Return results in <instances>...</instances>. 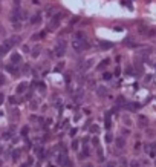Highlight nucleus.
<instances>
[{
  "label": "nucleus",
  "mask_w": 156,
  "mask_h": 167,
  "mask_svg": "<svg viewBox=\"0 0 156 167\" xmlns=\"http://www.w3.org/2000/svg\"><path fill=\"white\" fill-rule=\"evenodd\" d=\"M86 40H87V38H86ZM86 40H78V38L73 40V41H72L73 51H75V52H83L84 49H87V48H89V43H87Z\"/></svg>",
  "instance_id": "nucleus-1"
},
{
  "label": "nucleus",
  "mask_w": 156,
  "mask_h": 167,
  "mask_svg": "<svg viewBox=\"0 0 156 167\" xmlns=\"http://www.w3.org/2000/svg\"><path fill=\"white\" fill-rule=\"evenodd\" d=\"M63 14L61 12H57V14H54L52 17H51V20H49V26H51V29H57L58 26H60V23H61V20H63Z\"/></svg>",
  "instance_id": "nucleus-2"
},
{
  "label": "nucleus",
  "mask_w": 156,
  "mask_h": 167,
  "mask_svg": "<svg viewBox=\"0 0 156 167\" xmlns=\"http://www.w3.org/2000/svg\"><path fill=\"white\" fill-rule=\"evenodd\" d=\"M64 48H66V43H64V41H58L57 43V46H55V55H57V57H61L63 54H64Z\"/></svg>",
  "instance_id": "nucleus-3"
},
{
  "label": "nucleus",
  "mask_w": 156,
  "mask_h": 167,
  "mask_svg": "<svg viewBox=\"0 0 156 167\" xmlns=\"http://www.w3.org/2000/svg\"><path fill=\"white\" fill-rule=\"evenodd\" d=\"M58 164H60V166H64V167H72V164H70V161L67 160L66 153H63V155L58 156Z\"/></svg>",
  "instance_id": "nucleus-4"
},
{
  "label": "nucleus",
  "mask_w": 156,
  "mask_h": 167,
  "mask_svg": "<svg viewBox=\"0 0 156 167\" xmlns=\"http://www.w3.org/2000/svg\"><path fill=\"white\" fill-rule=\"evenodd\" d=\"M9 49H11V48H9V46L6 45V43L0 45V57H5V55L8 54V52H9Z\"/></svg>",
  "instance_id": "nucleus-5"
},
{
  "label": "nucleus",
  "mask_w": 156,
  "mask_h": 167,
  "mask_svg": "<svg viewBox=\"0 0 156 167\" xmlns=\"http://www.w3.org/2000/svg\"><path fill=\"white\" fill-rule=\"evenodd\" d=\"M22 61V55L20 54H12L11 55V65H18Z\"/></svg>",
  "instance_id": "nucleus-6"
},
{
  "label": "nucleus",
  "mask_w": 156,
  "mask_h": 167,
  "mask_svg": "<svg viewBox=\"0 0 156 167\" xmlns=\"http://www.w3.org/2000/svg\"><path fill=\"white\" fill-rule=\"evenodd\" d=\"M99 46H101V49H110V48H113V43L104 41V40H99Z\"/></svg>",
  "instance_id": "nucleus-7"
},
{
  "label": "nucleus",
  "mask_w": 156,
  "mask_h": 167,
  "mask_svg": "<svg viewBox=\"0 0 156 167\" xmlns=\"http://www.w3.org/2000/svg\"><path fill=\"white\" fill-rule=\"evenodd\" d=\"M109 63H110V60H109V58H104V60H103V61H101V63L98 65V69H99V71H103V69H104Z\"/></svg>",
  "instance_id": "nucleus-8"
},
{
  "label": "nucleus",
  "mask_w": 156,
  "mask_h": 167,
  "mask_svg": "<svg viewBox=\"0 0 156 167\" xmlns=\"http://www.w3.org/2000/svg\"><path fill=\"white\" fill-rule=\"evenodd\" d=\"M40 22H41V15L40 14H35L32 19H31V23H34V25H38Z\"/></svg>",
  "instance_id": "nucleus-9"
},
{
  "label": "nucleus",
  "mask_w": 156,
  "mask_h": 167,
  "mask_svg": "<svg viewBox=\"0 0 156 167\" xmlns=\"http://www.w3.org/2000/svg\"><path fill=\"white\" fill-rule=\"evenodd\" d=\"M17 65H12V66H6V69H8V72H11V74H14V75H17L18 74V71H17V67H15Z\"/></svg>",
  "instance_id": "nucleus-10"
},
{
  "label": "nucleus",
  "mask_w": 156,
  "mask_h": 167,
  "mask_svg": "<svg viewBox=\"0 0 156 167\" xmlns=\"http://www.w3.org/2000/svg\"><path fill=\"white\" fill-rule=\"evenodd\" d=\"M26 87H28V84H26V83L18 84V87H17V92H18V94H23V92L26 91Z\"/></svg>",
  "instance_id": "nucleus-11"
},
{
  "label": "nucleus",
  "mask_w": 156,
  "mask_h": 167,
  "mask_svg": "<svg viewBox=\"0 0 156 167\" xmlns=\"http://www.w3.org/2000/svg\"><path fill=\"white\" fill-rule=\"evenodd\" d=\"M125 107H127V109H130V110H136L138 107H139V104L132 103V104H125Z\"/></svg>",
  "instance_id": "nucleus-12"
},
{
  "label": "nucleus",
  "mask_w": 156,
  "mask_h": 167,
  "mask_svg": "<svg viewBox=\"0 0 156 167\" xmlns=\"http://www.w3.org/2000/svg\"><path fill=\"white\" fill-rule=\"evenodd\" d=\"M75 38H78V40H86V34L84 32H77L75 34Z\"/></svg>",
  "instance_id": "nucleus-13"
},
{
  "label": "nucleus",
  "mask_w": 156,
  "mask_h": 167,
  "mask_svg": "<svg viewBox=\"0 0 156 167\" xmlns=\"http://www.w3.org/2000/svg\"><path fill=\"white\" fill-rule=\"evenodd\" d=\"M110 126H112V123H110V118H109V113H107V115H106V129H110Z\"/></svg>",
  "instance_id": "nucleus-14"
},
{
  "label": "nucleus",
  "mask_w": 156,
  "mask_h": 167,
  "mask_svg": "<svg viewBox=\"0 0 156 167\" xmlns=\"http://www.w3.org/2000/svg\"><path fill=\"white\" fill-rule=\"evenodd\" d=\"M124 45H127V46H136L135 43L132 41V38H125V40H124Z\"/></svg>",
  "instance_id": "nucleus-15"
},
{
  "label": "nucleus",
  "mask_w": 156,
  "mask_h": 167,
  "mask_svg": "<svg viewBox=\"0 0 156 167\" xmlns=\"http://www.w3.org/2000/svg\"><path fill=\"white\" fill-rule=\"evenodd\" d=\"M18 156H20V150H14V153H12V160H14V161H17V160H18Z\"/></svg>",
  "instance_id": "nucleus-16"
},
{
  "label": "nucleus",
  "mask_w": 156,
  "mask_h": 167,
  "mask_svg": "<svg viewBox=\"0 0 156 167\" xmlns=\"http://www.w3.org/2000/svg\"><path fill=\"white\" fill-rule=\"evenodd\" d=\"M35 86H38L41 91H44L46 89V86H44V83H41V81H38V83H35Z\"/></svg>",
  "instance_id": "nucleus-17"
},
{
  "label": "nucleus",
  "mask_w": 156,
  "mask_h": 167,
  "mask_svg": "<svg viewBox=\"0 0 156 167\" xmlns=\"http://www.w3.org/2000/svg\"><path fill=\"white\" fill-rule=\"evenodd\" d=\"M98 94L99 95H106V87H98Z\"/></svg>",
  "instance_id": "nucleus-18"
},
{
  "label": "nucleus",
  "mask_w": 156,
  "mask_h": 167,
  "mask_svg": "<svg viewBox=\"0 0 156 167\" xmlns=\"http://www.w3.org/2000/svg\"><path fill=\"white\" fill-rule=\"evenodd\" d=\"M112 139H113L112 134H107V135H106V141H107V143H112Z\"/></svg>",
  "instance_id": "nucleus-19"
},
{
  "label": "nucleus",
  "mask_w": 156,
  "mask_h": 167,
  "mask_svg": "<svg viewBox=\"0 0 156 167\" xmlns=\"http://www.w3.org/2000/svg\"><path fill=\"white\" fill-rule=\"evenodd\" d=\"M78 147H80L78 141H73V143H72V149H73V150H78Z\"/></svg>",
  "instance_id": "nucleus-20"
},
{
  "label": "nucleus",
  "mask_w": 156,
  "mask_h": 167,
  "mask_svg": "<svg viewBox=\"0 0 156 167\" xmlns=\"http://www.w3.org/2000/svg\"><path fill=\"white\" fill-rule=\"evenodd\" d=\"M9 103H11V104H15V103H18V101H17L15 97H9Z\"/></svg>",
  "instance_id": "nucleus-21"
},
{
  "label": "nucleus",
  "mask_w": 156,
  "mask_h": 167,
  "mask_svg": "<svg viewBox=\"0 0 156 167\" xmlns=\"http://www.w3.org/2000/svg\"><path fill=\"white\" fill-rule=\"evenodd\" d=\"M103 78H104V80H110V78H112V74H109V72H106Z\"/></svg>",
  "instance_id": "nucleus-22"
},
{
  "label": "nucleus",
  "mask_w": 156,
  "mask_h": 167,
  "mask_svg": "<svg viewBox=\"0 0 156 167\" xmlns=\"http://www.w3.org/2000/svg\"><path fill=\"white\" fill-rule=\"evenodd\" d=\"M38 51H40V49H34V51H32V57H38V54H40Z\"/></svg>",
  "instance_id": "nucleus-23"
},
{
  "label": "nucleus",
  "mask_w": 156,
  "mask_h": 167,
  "mask_svg": "<svg viewBox=\"0 0 156 167\" xmlns=\"http://www.w3.org/2000/svg\"><path fill=\"white\" fill-rule=\"evenodd\" d=\"M116 144H118V147L124 146V139H118V141H116Z\"/></svg>",
  "instance_id": "nucleus-24"
},
{
  "label": "nucleus",
  "mask_w": 156,
  "mask_h": 167,
  "mask_svg": "<svg viewBox=\"0 0 156 167\" xmlns=\"http://www.w3.org/2000/svg\"><path fill=\"white\" fill-rule=\"evenodd\" d=\"M115 75H121V67H116L115 69Z\"/></svg>",
  "instance_id": "nucleus-25"
},
{
  "label": "nucleus",
  "mask_w": 156,
  "mask_h": 167,
  "mask_svg": "<svg viewBox=\"0 0 156 167\" xmlns=\"http://www.w3.org/2000/svg\"><path fill=\"white\" fill-rule=\"evenodd\" d=\"M28 132H29V129H28V127H23V129H22V134H23V135H26Z\"/></svg>",
  "instance_id": "nucleus-26"
},
{
  "label": "nucleus",
  "mask_w": 156,
  "mask_h": 167,
  "mask_svg": "<svg viewBox=\"0 0 156 167\" xmlns=\"http://www.w3.org/2000/svg\"><path fill=\"white\" fill-rule=\"evenodd\" d=\"M139 123H142V124H145V123H147V120H145L144 117H139Z\"/></svg>",
  "instance_id": "nucleus-27"
},
{
  "label": "nucleus",
  "mask_w": 156,
  "mask_h": 167,
  "mask_svg": "<svg viewBox=\"0 0 156 167\" xmlns=\"http://www.w3.org/2000/svg\"><path fill=\"white\" fill-rule=\"evenodd\" d=\"M90 130H92V132H96L98 129H96V126H95V124H92V127H90Z\"/></svg>",
  "instance_id": "nucleus-28"
},
{
  "label": "nucleus",
  "mask_w": 156,
  "mask_h": 167,
  "mask_svg": "<svg viewBox=\"0 0 156 167\" xmlns=\"http://www.w3.org/2000/svg\"><path fill=\"white\" fill-rule=\"evenodd\" d=\"M132 167H139V164H138V161H133V163H132Z\"/></svg>",
  "instance_id": "nucleus-29"
},
{
  "label": "nucleus",
  "mask_w": 156,
  "mask_h": 167,
  "mask_svg": "<svg viewBox=\"0 0 156 167\" xmlns=\"http://www.w3.org/2000/svg\"><path fill=\"white\" fill-rule=\"evenodd\" d=\"M155 34H156V31H155V29H152V31L149 32V35H155Z\"/></svg>",
  "instance_id": "nucleus-30"
},
{
  "label": "nucleus",
  "mask_w": 156,
  "mask_h": 167,
  "mask_svg": "<svg viewBox=\"0 0 156 167\" xmlns=\"http://www.w3.org/2000/svg\"><path fill=\"white\" fill-rule=\"evenodd\" d=\"M3 138L5 139H9V134H3Z\"/></svg>",
  "instance_id": "nucleus-31"
},
{
  "label": "nucleus",
  "mask_w": 156,
  "mask_h": 167,
  "mask_svg": "<svg viewBox=\"0 0 156 167\" xmlns=\"http://www.w3.org/2000/svg\"><path fill=\"white\" fill-rule=\"evenodd\" d=\"M3 100H5V97H3L2 94H0V103H3Z\"/></svg>",
  "instance_id": "nucleus-32"
},
{
  "label": "nucleus",
  "mask_w": 156,
  "mask_h": 167,
  "mask_svg": "<svg viewBox=\"0 0 156 167\" xmlns=\"http://www.w3.org/2000/svg\"><path fill=\"white\" fill-rule=\"evenodd\" d=\"M3 83H5V78H3V77H0V84H3Z\"/></svg>",
  "instance_id": "nucleus-33"
},
{
  "label": "nucleus",
  "mask_w": 156,
  "mask_h": 167,
  "mask_svg": "<svg viewBox=\"0 0 156 167\" xmlns=\"http://www.w3.org/2000/svg\"><path fill=\"white\" fill-rule=\"evenodd\" d=\"M84 167H92V166H90V164H87V166H84Z\"/></svg>",
  "instance_id": "nucleus-34"
},
{
  "label": "nucleus",
  "mask_w": 156,
  "mask_h": 167,
  "mask_svg": "<svg viewBox=\"0 0 156 167\" xmlns=\"http://www.w3.org/2000/svg\"><path fill=\"white\" fill-rule=\"evenodd\" d=\"M22 167H28V166H22Z\"/></svg>",
  "instance_id": "nucleus-35"
},
{
  "label": "nucleus",
  "mask_w": 156,
  "mask_h": 167,
  "mask_svg": "<svg viewBox=\"0 0 156 167\" xmlns=\"http://www.w3.org/2000/svg\"><path fill=\"white\" fill-rule=\"evenodd\" d=\"M109 167H113V166H109Z\"/></svg>",
  "instance_id": "nucleus-36"
},
{
  "label": "nucleus",
  "mask_w": 156,
  "mask_h": 167,
  "mask_svg": "<svg viewBox=\"0 0 156 167\" xmlns=\"http://www.w3.org/2000/svg\"><path fill=\"white\" fill-rule=\"evenodd\" d=\"M155 164H156V161H155Z\"/></svg>",
  "instance_id": "nucleus-37"
}]
</instances>
